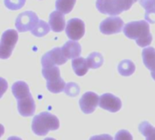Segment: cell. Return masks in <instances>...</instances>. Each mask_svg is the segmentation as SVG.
I'll use <instances>...</instances> for the list:
<instances>
[{
    "mask_svg": "<svg viewBox=\"0 0 155 140\" xmlns=\"http://www.w3.org/2000/svg\"><path fill=\"white\" fill-rule=\"evenodd\" d=\"M76 0H56L55 1V7L56 10L62 12L63 14H69L74 5Z\"/></svg>",
    "mask_w": 155,
    "mask_h": 140,
    "instance_id": "cell-21",
    "label": "cell"
},
{
    "mask_svg": "<svg viewBox=\"0 0 155 140\" xmlns=\"http://www.w3.org/2000/svg\"><path fill=\"white\" fill-rule=\"evenodd\" d=\"M7 140H23L22 138H18V137H10V138H8Z\"/></svg>",
    "mask_w": 155,
    "mask_h": 140,
    "instance_id": "cell-30",
    "label": "cell"
},
{
    "mask_svg": "<svg viewBox=\"0 0 155 140\" xmlns=\"http://www.w3.org/2000/svg\"><path fill=\"white\" fill-rule=\"evenodd\" d=\"M49 25L52 31L56 33L62 32L66 27L64 14L58 10L52 12L49 15Z\"/></svg>",
    "mask_w": 155,
    "mask_h": 140,
    "instance_id": "cell-13",
    "label": "cell"
},
{
    "mask_svg": "<svg viewBox=\"0 0 155 140\" xmlns=\"http://www.w3.org/2000/svg\"><path fill=\"white\" fill-rule=\"evenodd\" d=\"M51 27L50 25H48L46 22L43 21V20H39V22L37 23V25L35 26V28L32 30V34L35 36L37 37H42L45 35H47L50 31Z\"/></svg>",
    "mask_w": 155,
    "mask_h": 140,
    "instance_id": "cell-22",
    "label": "cell"
},
{
    "mask_svg": "<svg viewBox=\"0 0 155 140\" xmlns=\"http://www.w3.org/2000/svg\"><path fill=\"white\" fill-rule=\"evenodd\" d=\"M86 60H87L89 68H92V69H97L100 67H102V65L104 64V57L102 54L98 52L91 53L86 58Z\"/></svg>",
    "mask_w": 155,
    "mask_h": 140,
    "instance_id": "cell-20",
    "label": "cell"
},
{
    "mask_svg": "<svg viewBox=\"0 0 155 140\" xmlns=\"http://www.w3.org/2000/svg\"><path fill=\"white\" fill-rule=\"evenodd\" d=\"M42 74L46 79V87L51 93L58 94L64 91L66 84L61 77L60 69L58 67L54 66L50 67H43Z\"/></svg>",
    "mask_w": 155,
    "mask_h": 140,
    "instance_id": "cell-3",
    "label": "cell"
},
{
    "mask_svg": "<svg viewBox=\"0 0 155 140\" xmlns=\"http://www.w3.org/2000/svg\"><path fill=\"white\" fill-rule=\"evenodd\" d=\"M17 109L22 117H31L35 114V104L32 95L17 100Z\"/></svg>",
    "mask_w": 155,
    "mask_h": 140,
    "instance_id": "cell-12",
    "label": "cell"
},
{
    "mask_svg": "<svg viewBox=\"0 0 155 140\" xmlns=\"http://www.w3.org/2000/svg\"><path fill=\"white\" fill-rule=\"evenodd\" d=\"M39 22L38 16L32 11H25L18 15L15 20V27L18 32L33 30Z\"/></svg>",
    "mask_w": 155,
    "mask_h": 140,
    "instance_id": "cell-5",
    "label": "cell"
},
{
    "mask_svg": "<svg viewBox=\"0 0 155 140\" xmlns=\"http://www.w3.org/2000/svg\"><path fill=\"white\" fill-rule=\"evenodd\" d=\"M137 1H138V0H118V2L120 3L121 6H122L123 9H124V11L129 10V9L133 6V5H134V3H136Z\"/></svg>",
    "mask_w": 155,
    "mask_h": 140,
    "instance_id": "cell-27",
    "label": "cell"
},
{
    "mask_svg": "<svg viewBox=\"0 0 155 140\" xmlns=\"http://www.w3.org/2000/svg\"><path fill=\"white\" fill-rule=\"evenodd\" d=\"M84 32H85V26L83 20L79 18H72L67 22L65 27V33L68 38H70L71 40L74 41L79 40L84 36Z\"/></svg>",
    "mask_w": 155,
    "mask_h": 140,
    "instance_id": "cell-8",
    "label": "cell"
},
{
    "mask_svg": "<svg viewBox=\"0 0 155 140\" xmlns=\"http://www.w3.org/2000/svg\"><path fill=\"white\" fill-rule=\"evenodd\" d=\"M135 71V65L132 60L124 59L118 65V72L124 77H130Z\"/></svg>",
    "mask_w": 155,
    "mask_h": 140,
    "instance_id": "cell-18",
    "label": "cell"
},
{
    "mask_svg": "<svg viewBox=\"0 0 155 140\" xmlns=\"http://www.w3.org/2000/svg\"><path fill=\"white\" fill-rule=\"evenodd\" d=\"M154 5H155V0H154Z\"/></svg>",
    "mask_w": 155,
    "mask_h": 140,
    "instance_id": "cell-33",
    "label": "cell"
},
{
    "mask_svg": "<svg viewBox=\"0 0 155 140\" xmlns=\"http://www.w3.org/2000/svg\"><path fill=\"white\" fill-rule=\"evenodd\" d=\"M64 92L67 96L74 97H76V96L79 95V93H80V87H79L76 83L69 82V83L66 84Z\"/></svg>",
    "mask_w": 155,
    "mask_h": 140,
    "instance_id": "cell-23",
    "label": "cell"
},
{
    "mask_svg": "<svg viewBox=\"0 0 155 140\" xmlns=\"http://www.w3.org/2000/svg\"><path fill=\"white\" fill-rule=\"evenodd\" d=\"M89 140H114L113 137L108 134L99 135V136H93L90 138Z\"/></svg>",
    "mask_w": 155,
    "mask_h": 140,
    "instance_id": "cell-29",
    "label": "cell"
},
{
    "mask_svg": "<svg viewBox=\"0 0 155 140\" xmlns=\"http://www.w3.org/2000/svg\"><path fill=\"white\" fill-rule=\"evenodd\" d=\"M124 34L128 38L136 40V44L141 47L148 46L153 41L150 26L146 20L134 21L126 24L124 27Z\"/></svg>",
    "mask_w": 155,
    "mask_h": 140,
    "instance_id": "cell-1",
    "label": "cell"
},
{
    "mask_svg": "<svg viewBox=\"0 0 155 140\" xmlns=\"http://www.w3.org/2000/svg\"><path fill=\"white\" fill-rule=\"evenodd\" d=\"M139 2L146 11H150L155 8L154 0H139Z\"/></svg>",
    "mask_w": 155,
    "mask_h": 140,
    "instance_id": "cell-26",
    "label": "cell"
},
{
    "mask_svg": "<svg viewBox=\"0 0 155 140\" xmlns=\"http://www.w3.org/2000/svg\"><path fill=\"white\" fill-rule=\"evenodd\" d=\"M72 67H73V69H74V73L78 77L84 76L87 73L88 69H89V66H88V63H87L86 58L81 57V56L73 59V61H72Z\"/></svg>",
    "mask_w": 155,
    "mask_h": 140,
    "instance_id": "cell-16",
    "label": "cell"
},
{
    "mask_svg": "<svg viewBox=\"0 0 155 140\" xmlns=\"http://www.w3.org/2000/svg\"><path fill=\"white\" fill-rule=\"evenodd\" d=\"M17 40L18 34L15 30L8 29L3 33L0 42V57L2 59H7L10 57Z\"/></svg>",
    "mask_w": 155,
    "mask_h": 140,
    "instance_id": "cell-4",
    "label": "cell"
},
{
    "mask_svg": "<svg viewBox=\"0 0 155 140\" xmlns=\"http://www.w3.org/2000/svg\"><path fill=\"white\" fill-rule=\"evenodd\" d=\"M99 107L109 112L115 113L122 108V101L119 97L113 94L106 93L100 97Z\"/></svg>",
    "mask_w": 155,
    "mask_h": 140,
    "instance_id": "cell-11",
    "label": "cell"
},
{
    "mask_svg": "<svg viewBox=\"0 0 155 140\" xmlns=\"http://www.w3.org/2000/svg\"><path fill=\"white\" fill-rule=\"evenodd\" d=\"M59 127L58 118L48 112H42L32 120V130L37 136H45L50 130H57Z\"/></svg>",
    "mask_w": 155,
    "mask_h": 140,
    "instance_id": "cell-2",
    "label": "cell"
},
{
    "mask_svg": "<svg viewBox=\"0 0 155 140\" xmlns=\"http://www.w3.org/2000/svg\"><path fill=\"white\" fill-rule=\"evenodd\" d=\"M143 60L144 66L151 71H155V48L145 47L143 50Z\"/></svg>",
    "mask_w": 155,
    "mask_h": 140,
    "instance_id": "cell-17",
    "label": "cell"
},
{
    "mask_svg": "<svg viewBox=\"0 0 155 140\" xmlns=\"http://www.w3.org/2000/svg\"><path fill=\"white\" fill-rule=\"evenodd\" d=\"M114 140H133V136L129 131L122 129L115 134Z\"/></svg>",
    "mask_w": 155,
    "mask_h": 140,
    "instance_id": "cell-25",
    "label": "cell"
},
{
    "mask_svg": "<svg viewBox=\"0 0 155 140\" xmlns=\"http://www.w3.org/2000/svg\"><path fill=\"white\" fill-rule=\"evenodd\" d=\"M66 58L63 53L62 47H54V49L46 52L41 59L43 67H50L54 66H61L66 63Z\"/></svg>",
    "mask_w": 155,
    "mask_h": 140,
    "instance_id": "cell-6",
    "label": "cell"
},
{
    "mask_svg": "<svg viewBox=\"0 0 155 140\" xmlns=\"http://www.w3.org/2000/svg\"><path fill=\"white\" fill-rule=\"evenodd\" d=\"M100 97L94 92L84 93L79 100L81 110L84 114H92L99 106Z\"/></svg>",
    "mask_w": 155,
    "mask_h": 140,
    "instance_id": "cell-9",
    "label": "cell"
},
{
    "mask_svg": "<svg viewBox=\"0 0 155 140\" xmlns=\"http://www.w3.org/2000/svg\"><path fill=\"white\" fill-rule=\"evenodd\" d=\"M151 75H152V77H153V78L155 80V71H152Z\"/></svg>",
    "mask_w": 155,
    "mask_h": 140,
    "instance_id": "cell-31",
    "label": "cell"
},
{
    "mask_svg": "<svg viewBox=\"0 0 155 140\" xmlns=\"http://www.w3.org/2000/svg\"><path fill=\"white\" fill-rule=\"evenodd\" d=\"M96 8L104 15H117L124 12L118 0H96Z\"/></svg>",
    "mask_w": 155,
    "mask_h": 140,
    "instance_id": "cell-10",
    "label": "cell"
},
{
    "mask_svg": "<svg viewBox=\"0 0 155 140\" xmlns=\"http://www.w3.org/2000/svg\"><path fill=\"white\" fill-rule=\"evenodd\" d=\"M44 140H55L54 138H45V139Z\"/></svg>",
    "mask_w": 155,
    "mask_h": 140,
    "instance_id": "cell-32",
    "label": "cell"
},
{
    "mask_svg": "<svg viewBox=\"0 0 155 140\" xmlns=\"http://www.w3.org/2000/svg\"><path fill=\"white\" fill-rule=\"evenodd\" d=\"M144 18L147 22L151 24H155V8L150 11H146L144 14Z\"/></svg>",
    "mask_w": 155,
    "mask_h": 140,
    "instance_id": "cell-28",
    "label": "cell"
},
{
    "mask_svg": "<svg viewBox=\"0 0 155 140\" xmlns=\"http://www.w3.org/2000/svg\"><path fill=\"white\" fill-rule=\"evenodd\" d=\"M12 93L17 100L31 95L28 85L24 81H17L14 83L12 86Z\"/></svg>",
    "mask_w": 155,
    "mask_h": 140,
    "instance_id": "cell-15",
    "label": "cell"
},
{
    "mask_svg": "<svg viewBox=\"0 0 155 140\" xmlns=\"http://www.w3.org/2000/svg\"><path fill=\"white\" fill-rule=\"evenodd\" d=\"M124 27V21L121 17L116 15L105 18L100 24V31L104 35H113L120 33Z\"/></svg>",
    "mask_w": 155,
    "mask_h": 140,
    "instance_id": "cell-7",
    "label": "cell"
},
{
    "mask_svg": "<svg viewBox=\"0 0 155 140\" xmlns=\"http://www.w3.org/2000/svg\"><path fill=\"white\" fill-rule=\"evenodd\" d=\"M139 131L146 140H155V128L148 121H143L139 125Z\"/></svg>",
    "mask_w": 155,
    "mask_h": 140,
    "instance_id": "cell-19",
    "label": "cell"
},
{
    "mask_svg": "<svg viewBox=\"0 0 155 140\" xmlns=\"http://www.w3.org/2000/svg\"><path fill=\"white\" fill-rule=\"evenodd\" d=\"M25 4V0H5V5L10 10H18Z\"/></svg>",
    "mask_w": 155,
    "mask_h": 140,
    "instance_id": "cell-24",
    "label": "cell"
},
{
    "mask_svg": "<svg viewBox=\"0 0 155 140\" xmlns=\"http://www.w3.org/2000/svg\"><path fill=\"white\" fill-rule=\"evenodd\" d=\"M62 50L64 56L68 59H74L76 57H79L82 53L81 45L74 40L66 42L62 46Z\"/></svg>",
    "mask_w": 155,
    "mask_h": 140,
    "instance_id": "cell-14",
    "label": "cell"
}]
</instances>
